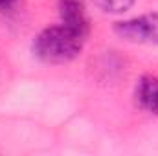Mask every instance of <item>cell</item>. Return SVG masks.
<instances>
[{
    "label": "cell",
    "mask_w": 158,
    "mask_h": 156,
    "mask_svg": "<svg viewBox=\"0 0 158 156\" xmlns=\"http://www.w3.org/2000/svg\"><path fill=\"white\" fill-rule=\"evenodd\" d=\"M85 40L86 39L70 31L63 24L50 26V28H44L40 33H37V37L31 42V51L42 63L63 64V63L74 61L81 53Z\"/></svg>",
    "instance_id": "obj_1"
},
{
    "label": "cell",
    "mask_w": 158,
    "mask_h": 156,
    "mask_svg": "<svg viewBox=\"0 0 158 156\" xmlns=\"http://www.w3.org/2000/svg\"><path fill=\"white\" fill-rule=\"evenodd\" d=\"M114 33L121 40L132 44L158 46V13H145V15L119 20L114 24Z\"/></svg>",
    "instance_id": "obj_2"
},
{
    "label": "cell",
    "mask_w": 158,
    "mask_h": 156,
    "mask_svg": "<svg viewBox=\"0 0 158 156\" xmlns=\"http://www.w3.org/2000/svg\"><path fill=\"white\" fill-rule=\"evenodd\" d=\"M59 18L64 28L77 33L79 37L86 39L90 31V22L86 15V7L83 0H57Z\"/></svg>",
    "instance_id": "obj_3"
},
{
    "label": "cell",
    "mask_w": 158,
    "mask_h": 156,
    "mask_svg": "<svg viewBox=\"0 0 158 156\" xmlns=\"http://www.w3.org/2000/svg\"><path fill=\"white\" fill-rule=\"evenodd\" d=\"M134 99L142 110L158 116V76L147 74L138 79L134 88Z\"/></svg>",
    "instance_id": "obj_4"
},
{
    "label": "cell",
    "mask_w": 158,
    "mask_h": 156,
    "mask_svg": "<svg viewBox=\"0 0 158 156\" xmlns=\"http://www.w3.org/2000/svg\"><path fill=\"white\" fill-rule=\"evenodd\" d=\"M92 2L105 13H123L131 9L134 4V0H92Z\"/></svg>",
    "instance_id": "obj_5"
},
{
    "label": "cell",
    "mask_w": 158,
    "mask_h": 156,
    "mask_svg": "<svg viewBox=\"0 0 158 156\" xmlns=\"http://www.w3.org/2000/svg\"><path fill=\"white\" fill-rule=\"evenodd\" d=\"M22 0H0V11H13Z\"/></svg>",
    "instance_id": "obj_6"
}]
</instances>
